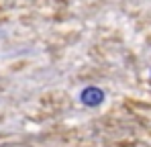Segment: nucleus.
<instances>
[{
    "label": "nucleus",
    "mask_w": 151,
    "mask_h": 147,
    "mask_svg": "<svg viewBox=\"0 0 151 147\" xmlns=\"http://www.w3.org/2000/svg\"><path fill=\"white\" fill-rule=\"evenodd\" d=\"M78 98H80V102L84 106L96 108V106H100L102 102L106 100V94H104V90L98 88V86H86V88H82V92H80Z\"/></svg>",
    "instance_id": "nucleus-1"
},
{
    "label": "nucleus",
    "mask_w": 151,
    "mask_h": 147,
    "mask_svg": "<svg viewBox=\"0 0 151 147\" xmlns=\"http://www.w3.org/2000/svg\"><path fill=\"white\" fill-rule=\"evenodd\" d=\"M149 78H151V72H149Z\"/></svg>",
    "instance_id": "nucleus-2"
}]
</instances>
